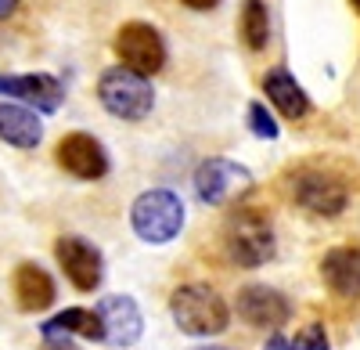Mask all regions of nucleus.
Listing matches in <instances>:
<instances>
[{"instance_id": "obj_1", "label": "nucleus", "mask_w": 360, "mask_h": 350, "mask_svg": "<svg viewBox=\"0 0 360 350\" xmlns=\"http://www.w3.org/2000/svg\"><path fill=\"white\" fill-rule=\"evenodd\" d=\"M169 314L180 332L209 339V336H220L231 325V307L227 300L217 293L213 285L205 282H188V285H176L173 296H169Z\"/></svg>"}, {"instance_id": "obj_2", "label": "nucleus", "mask_w": 360, "mask_h": 350, "mask_svg": "<svg viewBox=\"0 0 360 350\" xmlns=\"http://www.w3.org/2000/svg\"><path fill=\"white\" fill-rule=\"evenodd\" d=\"M184 202H180L176 192L169 188H148L134 199L130 206V227L134 235L148 246H166L173 242L180 231H184Z\"/></svg>"}, {"instance_id": "obj_3", "label": "nucleus", "mask_w": 360, "mask_h": 350, "mask_svg": "<svg viewBox=\"0 0 360 350\" xmlns=\"http://www.w3.org/2000/svg\"><path fill=\"white\" fill-rule=\"evenodd\" d=\"M98 101L115 115V120L137 123L152 112L155 91H152V80L148 76H137V73H130L123 65H112L98 80Z\"/></svg>"}, {"instance_id": "obj_4", "label": "nucleus", "mask_w": 360, "mask_h": 350, "mask_svg": "<svg viewBox=\"0 0 360 350\" xmlns=\"http://www.w3.org/2000/svg\"><path fill=\"white\" fill-rule=\"evenodd\" d=\"M224 242H227V256L238 268H263L266 260H274V253H278L274 227H270V220L259 210L231 213Z\"/></svg>"}, {"instance_id": "obj_5", "label": "nucleus", "mask_w": 360, "mask_h": 350, "mask_svg": "<svg viewBox=\"0 0 360 350\" xmlns=\"http://www.w3.org/2000/svg\"><path fill=\"white\" fill-rule=\"evenodd\" d=\"M292 199L314 217H339L349 202V188L321 166H303L292 173Z\"/></svg>"}, {"instance_id": "obj_6", "label": "nucleus", "mask_w": 360, "mask_h": 350, "mask_svg": "<svg viewBox=\"0 0 360 350\" xmlns=\"http://www.w3.org/2000/svg\"><path fill=\"white\" fill-rule=\"evenodd\" d=\"M252 188V173L234 163V159H224V156H213L198 163L195 170V192L205 206H227V202H238L245 192Z\"/></svg>"}, {"instance_id": "obj_7", "label": "nucleus", "mask_w": 360, "mask_h": 350, "mask_svg": "<svg viewBox=\"0 0 360 350\" xmlns=\"http://www.w3.org/2000/svg\"><path fill=\"white\" fill-rule=\"evenodd\" d=\"M115 54L123 69L137 73V76H155L166 65V44L162 33L148 22H127L115 33Z\"/></svg>"}, {"instance_id": "obj_8", "label": "nucleus", "mask_w": 360, "mask_h": 350, "mask_svg": "<svg viewBox=\"0 0 360 350\" xmlns=\"http://www.w3.org/2000/svg\"><path fill=\"white\" fill-rule=\"evenodd\" d=\"M234 311L242 322L256 325V329H281L288 318H292V304L281 289L274 285H263V282H252V285H242L238 289V300H234Z\"/></svg>"}, {"instance_id": "obj_9", "label": "nucleus", "mask_w": 360, "mask_h": 350, "mask_svg": "<svg viewBox=\"0 0 360 350\" xmlns=\"http://www.w3.org/2000/svg\"><path fill=\"white\" fill-rule=\"evenodd\" d=\"M54 256L62 264L65 278L79 289V293H94L105 278V260H101V249L90 246L86 239L79 235H62L54 242Z\"/></svg>"}, {"instance_id": "obj_10", "label": "nucleus", "mask_w": 360, "mask_h": 350, "mask_svg": "<svg viewBox=\"0 0 360 350\" xmlns=\"http://www.w3.org/2000/svg\"><path fill=\"white\" fill-rule=\"evenodd\" d=\"M98 318H101V332H105V343L108 346H134L144 332V318H141V307L134 296H123V293H115V296H105L98 307Z\"/></svg>"}, {"instance_id": "obj_11", "label": "nucleus", "mask_w": 360, "mask_h": 350, "mask_svg": "<svg viewBox=\"0 0 360 350\" xmlns=\"http://www.w3.org/2000/svg\"><path fill=\"white\" fill-rule=\"evenodd\" d=\"M58 166L79 181H98L108 173V156L101 149V141H94L90 134H69L58 141Z\"/></svg>"}, {"instance_id": "obj_12", "label": "nucleus", "mask_w": 360, "mask_h": 350, "mask_svg": "<svg viewBox=\"0 0 360 350\" xmlns=\"http://www.w3.org/2000/svg\"><path fill=\"white\" fill-rule=\"evenodd\" d=\"M321 278L339 300H356L360 296V249L339 246L321 256Z\"/></svg>"}, {"instance_id": "obj_13", "label": "nucleus", "mask_w": 360, "mask_h": 350, "mask_svg": "<svg viewBox=\"0 0 360 350\" xmlns=\"http://www.w3.org/2000/svg\"><path fill=\"white\" fill-rule=\"evenodd\" d=\"M263 94L285 120H307L310 115V98L303 91V83H299L285 65H274L263 76Z\"/></svg>"}, {"instance_id": "obj_14", "label": "nucleus", "mask_w": 360, "mask_h": 350, "mask_svg": "<svg viewBox=\"0 0 360 350\" xmlns=\"http://www.w3.org/2000/svg\"><path fill=\"white\" fill-rule=\"evenodd\" d=\"M4 94L25 101V108L33 105L37 112H58L65 87L47 73H29V76H4Z\"/></svg>"}, {"instance_id": "obj_15", "label": "nucleus", "mask_w": 360, "mask_h": 350, "mask_svg": "<svg viewBox=\"0 0 360 350\" xmlns=\"http://www.w3.org/2000/svg\"><path fill=\"white\" fill-rule=\"evenodd\" d=\"M0 141H8L11 149H37L44 141L40 115L18 101H0Z\"/></svg>"}, {"instance_id": "obj_16", "label": "nucleus", "mask_w": 360, "mask_h": 350, "mask_svg": "<svg viewBox=\"0 0 360 350\" xmlns=\"http://www.w3.org/2000/svg\"><path fill=\"white\" fill-rule=\"evenodd\" d=\"M58 296L54 289V278L40 268V264H18L15 271V300L22 311L37 314V311H47Z\"/></svg>"}, {"instance_id": "obj_17", "label": "nucleus", "mask_w": 360, "mask_h": 350, "mask_svg": "<svg viewBox=\"0 0 360 350\" xmlns=\"http://www.w3.org/2000/svg\"><path fill=\"white\" fill-rule=\"evenodd\" d=\"M69 336H83V339H101L105 343V332H101V318L98 311H86V307H69L62 314H54L51 322L44 325V339H69Z\"/></svg>"}, {"instance_id": "obj_18", "label": "nucleus", "mask_w": 360, "mask_h": 350, "mask_svg": "<svg viewBox=\"0 0 360 350\" xmlns=\"http://www.w3.org/2000/svg\"><path fill=\"white\" fill-rule=\"evenodd\" d=\"M242 40L249 51H263L270 44V15L263 0H245L242 8Z\"/></svg>"}, {"instance_id": "obj_19", "label": "nucleus", "mask_w": 360, "mask_h": 350, "mask_svg": "<svg viewBox=\"0 0 360 350\" xmlns=\"http://www.w3.org/2000/svg\"><path fill=\"white\" fill-rule=\"evenodd\" d=\"M288 350H332V343H328L324 325L310 322V325H303V329L288 339Z\"/></svg>"}, {"instance_id": "obj_20", "label": "nucleus", "mask_w": 360, "mask_h": 350, "mask_svg": "<svg viewBox=\"0 0 360 350\" xmlns=\"http://www.w3.org/2000/svg\"><path fill=\"white\" fill-rule=\"evenodd\" d=\"M249 130H252L256 137H263V141H274V137L281 134V127L274 123V115L266 112L263 101H252V105H249Z\"/></svg>"}, {"instance_id": "obj_21", "label": "nucleus", "mask_w": 360, "mask_h": 350, "mask_svg": "<svg viewBox=\"0 0 360 350\" xmlns=\"http://www.w3.org/2000/svg\"><path fill=\"white\" fill-rule=\"evenodd\" d=\"M180 4H188L191 11H209V8H217L220 0H180Z\"/></svg>"}, {"instance_id": "obj_22", "label": "nucleus", "mask_w": 360, "mask_h": 350, "mask_svg": "<svg viewBox=\"0 0 360 350\" xmlns=\"http://www.w3.org/2000/svg\"><path fill=\"white\" fill-rule=\"evenodd\" d=\"M15 11H18V0H0V22L11 18Z\"/></svg>"}, {"instance_id": "obj_23", "label": "nucleus", "mask_w": 360, "mask_h": 350, "mask_svg": "<svg viewBox=\"0 0 360 350\" xmlns=\"http://www.w3.org/2000/svg\"><path fill=\"white\" fill-rule=\"evenodd\" d=\"M47 350H79V346H72L69 339H51V343H47Z\"/></svg>"}, {"instance_id": "obj_24", "label": "nucleus", "mask_w": 360, "mask_h": 350, "mask_svg": "<svg viewBox=\"0 0 360 350\" xmlns=\"http://www.w3.org/2000/svg\"><path fill=\"white\" fill-rule=\"evenodd\" d=\"M266 350H288V339H281V336H274V339H270V346Z\"/></svg>"}, {"instance_id": "obj_25", "label": "nucleus", "mask_w": 360, "mask_h": 350, "mask_svg": "<svg viewBox=\"0 0 360 350\" xmlns=\"http://www.w3.org/2000/svg\"><path fill=\"white\" fill-rule=\"evenodd\" d=\"M198 350H224V346H198Z\"/></svg>"}, {"instance_id": "obj_26", "label": "nucleus", "mask_w": 360, "mask_h": 350, "mask_svg": "<svg viewBox=\"0 0 360 350\" xmlns=\"http://www.w3.org/2000/svg\"><path fill=\"white\" fill-rule=\"evenodd\" d=\"M353 4H356V8H360V0H353Z\"/></svg>"}]
</instances>
